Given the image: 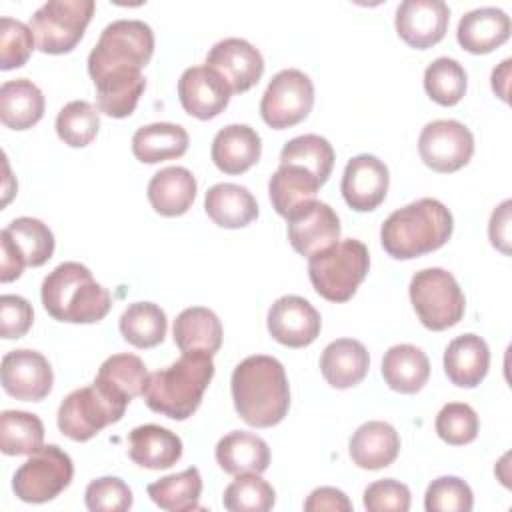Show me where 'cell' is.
Instances as JSON below:
<instances>
[{
	"mask_svg": "<svg viewBox=\"0 0 512 512\" xmlns=\"http://www.w3.org/2000/svg\"><path fill=\"white\" fill-rule=\"evenodd\" d=\"M234 408L254 428H270L284 420L290 408V386L284 366L274 356L244 358L230 380Z\"/></svg>",
	"mask_w": 512,
	"mask_h": 512,
	"instance_id": "1",
	"label": "cell"
},
{
	"mask_svg": "<svg viewBox=\"0 0 512 512\" xmlns=\"http://www.w3.org/2000/svg\"><path fill=\"white\" fill-rule=\"evenodd\" d=\"M452 230V212L436 198H420L394 210L384 220L380 242L392 258L410 260L442 248Z\"/></svg>",
	"mask_w": 512,
	"mask_h": 512,
	"instance_id": "2",
	"label": "cell"
},
{
	"mask_svg": "<svg viewBox=\"0 0 512 512\" xmlns=\"http://www.w3.org/2000/svg\"><path fill=\"white\" fill-rule=\"evenodd\" d=\"M214 362L206 352H182L168 368L148 374L142 396L152 412L172 420L190 418L212 382Z\"/></svg>",
	"mask_w": 512,
	"mask_h": 512,
	"instance_id": "3",
	"label": "cell"
},
{
	"mask_svg": "<svg viewBox=\"0 0 512 512\" xmlns=\"http://www.w3.org/2000/svg\"><path fill=\"white\" fill-rule=\"evenodd\" d=\"M46 312L58 322L94 324L112 308L110 292L80 262L58 264L40 288Z\"/></svg>",
	"mask_w": 512,
	"mask_h": 512,
	"instance_id": "4",
	"label": "cell"
},
{
	"mask_svg": "<svg viewBox=\"0 0 512 512\" xmlns=\"http://www.w3.org/2000/svg\"><path fill=\"white\" fill-rule=\"evenodd\" d=\"M154 54V32L142 20L110 22L88 54V74L96 82L116 72H142Z\"/></svg>",
	"mask_w": 512,
	"mask_h": 512,
	"instance_id": "5",
	"label": "cell"
},
{
	"mask_svg": "<svg viewBox=\"0 0 512 512\" xmlns=\"http://www.w3.org/2000/svg\"><path fill=\"white\" fill-rule=\"evenodd\" d=\"M370 268L364 242L346 238L308 258V276L314 290L328 302L350 300Z\"/></svg>",
	"mask_w": 512,
	"mask_h": 512,
	"instance_id": "6",
	"label": "cell"
},
{
	"mask_svg": "<svg viewBox=\"0 0 512 512\" xmlns=\"http://www.w3.org/2000/svg\"><path fill=\"white\" fill-rule=\"evenodd\" d=\"M410 302L422 326L440 332L456 326L466 308V300L456 278L444 268L418 270L408 286Z\"/></svg>",
	"mask_w": 512,
	"mask_h": 512,
	"instance_id": "7",
	"label": "cell"
},
{
	"mask_svg": "<svg viewBox=\"0 0 512 512\" xmlns=\"http://www.w3.org/2000/svg\"><path fill=\"white\" fill-rule=\"evenodd\" d=\"M94 0H48L30 18L36 44L44 54H66L82 40L94 14Z\"/></svg>",
	"mask_w": 512,
	"mask_h": 512,
	"instance_id": "8",
	"label": "cell"
},
{
	"mask_svg": "<svg viewBox=\"0 0 512 512\" xmlns=\"http://www.w3.org/2000/svg\"><path fill=\"white\" fill-rule=\"evenodd\" d=\"M126 402H120L100 390L94 382L90 386L70 392L58 408V428L74 442L94 438L108 424L122 420Z\"/></svg>",
	"mask_w": 512,
	"mask_h": 512,
	"instance_id": "9",
	"label": "cell"
},
{
	"mask_svg": "<svg viewBox=\"0 0 512 512\" xmlns=\"http://www.w3.org/2000/svg\"><path fill=\"white\" fill-rule=\"evenodd\" d=\"M74 476L72 458L56 444L40 446L16 470L12 490L22 502L44 504L64 492Z\"/></svg>",
	"mask_w": 512,
	"mask_h": 512,
	"instance_id": "10",
	"label": "cell"
},
{
	"mask_svg": "<svg viewBox=\"0 0 512 512\" xmlns=\"http://www.w3.org/2000/svg\"><path fill=\"white\" fill-rule=\"evenodd\" d=\"M312 106L314 84L310 76L302 70L286 68L268 82L260 100V116L270 128L284 130L302 122Z\"/></svg>",
	"mask_w": 512,
	"mask_h": 512,
	"instance_id": "11",
	"label": "cell"
},
{
	"mask_svg": "<svg viewBox=\"0 0 512 512\" xmlns=\"http://www.w3.org/2000/svg\"><path fill=\"white\" fill-rule=\"evenodd\" d=\"M418 154L422 162L442 174L466 166L474 154V136L458 120L428 122L418 136Z\"/></svg>",
	"mask_w": 512,
	"mask_h": 512,
	"instance_id": "12",
	"label": "cell"
},
{
	"mask_svg": "<svg viewBox=\"0 0 512 512\" xmlns=\"http://www.w3.org/2000/svg\"><path fill=\"white\" fill-rule=\"evenodd\" d=\"M286 222L288 240L300 256L312 258L340 240V218L326 202L308 200L290 212Z\"/></svg>",
	"mask_w": 512,
	"mask_h": 512,
	"instance_id": "13",
	"label": "cell"
},
{
	"mask_svg": "<svg viewBox=\"0 0 512 512\" xmlns=\"http://www.w3.org/2000/svg\"><path fill=\"white\" fill-rule=\"evenodd\" d=\"M0 380L6 394L24 402L44 400L54 384V372L44 354L18 348L4 354L0 364Z\"/></svg>",
	"mask_w": 512,
	"mask_h": 512,
	"instance_id": "14",
	"label": "cell"
},
{
	"mask_svg": "<svg viewBox=\"0 0 512 512\" xmlns=\"http://www.w3.org/2000/svg\"><path fill=\"white\" fill-rule=\"evenodd\" d=\"M266 326L276 342L288 348H304L318 338L322 318L306 298L288 294L270 306Z\"/></svg>",
	"mask_w": 512,
	"mask_h": 512,
	"instance_id": "15",
	"label": "cell"
},
{
	"mask_svg": "<svg viewBox=\"0 0 512 512\" xmlns=\"http://www.w3.org/2000/svg\"><path fill=\"white\" fill-rule=\"evenodd\" d=\"M388 184V166L374 154H358L346 162L340 190L352 210L370 212L384 202Z\"/></svg>",
	"mask_w": 512,
	"mask_h": 512,
	"instance_id": "16",
	"label": "cell"
},
{
	"mask_svg": "<svg viewBox=\"0 0 512 512\" xmlns=\"http://www.w3.org/2000/svg\"><path fill=\"white\" fill-rule=\"evenodd\" d=\"M450 8L442 0H404L396 8V32L416 50L438 44L448 30Z\"/></svg>",
	"mask_w": 512,
	"mask_h": 512,
	"instance_id": "17",
	"label": "cell"
},
{
	"mask_svg": "<svg viewBox=\"0 0 512 512\" xmlns=\"http://www.w3.org/2000/svg\"><path fill=\"white\" fill-rule=\"evenodd\" d=\"M206 66L228 82L232 94L250 90L264 74L260 50L244 38H224L216 42L206 56Z\"/></svg>",
	"mask_w": 512,
	"mask_h": 512,
	"instance_id": "18",
	"label": "cell"
},
{
	"mask_svg": "<svg viewBox=\"0 0 512 512\" xmlns=\"http://www.w3.org/2000/svg\"><path fill=\"white\" fill-rule=\"evenodd\" d=\"M230 96L228 82L206 64L186 68L178 80L180 104L198 120L216 118L228 106Z\"/></svg>",
	"mask_w": 512,
	"mask_h": 512,
	"instance_id": "19",
	"label": "cell"
},
{
	"mask_svg": "<svg viewBox=\"0 0 512 512\" xmlns=\"http://www.w3.org/2000/svg\"><path fill=\"white\" fill-rule=\"evenodd\" d=\"M210 154L220 172L242 174L260 160L262 140L248 124H228L216 132Z\"/></svg>",
	"mask_w": 512,
	"mask_h": 512,
	"instance_id": "20",
	"label": "cell"
},
{
	"mask_svg": "<svg viewBox=\"0 0 512 512\" xmlns=\"http://www.w3.org/2000/svg\"><path fill=\"white\" fill-rule=\"evenodd\" d=\"M510 16L494 6L466 12L456 30L458 44L470 54H488L510 38Z\"/></svg>",
	"mask_w": 512,
	"mask_h": 512,
	"instance_id": "21",
	"label": "cell"
},
{
	"mask_svg": "<svg viewBox=\"0 0 512 512\" xmlns=\"http://www.w3.org/2000/svg\"><path fill=\"white\" fill-rule=\"evenodd\" d=\"M490 348L478 334L456 336L444 350V372L454 386L476 388L488 374Z\"/></svg>",
	"mask_w": 512,
	"mask_h": 512,
	"instance_id": "22",
	"label": "cell"
},
{
	"mask_svg": "<svg viewBox=\"0 0 512 512\" xmlns=\"http://www.w3.org/2000/svg\"><path fill=\"white\" fill-rule=\"evenodd\" d=\"M348 452L358 468L380 470L396 460L400 452V436L392 424L370 420L356 428Z\"/></svg>",
	"mask_w": 512,
	"mask_h": 512,
	"instance_id": "23",
	"label": "cell"
},
{
	"mask_svg": "<svg viewBox=\"0 0 512 512\" xmlns=\"http://www.w3.org/2000/svg\"><path fill=\"white\" fill-rule=\"evenodd\" d=\"M128 456L148 470H164L182 458V440L158 424H144L128 434Z\"/></svg>",
	"mask_w": 512,
	"mask_h": 512,
	"instance_id": "24",
	"label": "cell"
},
{
	"mask_svg": "<svg viewBox=\"0 0 512 512\" xmlns=\"http://www.w3.org/2000/svg\"><path fill=\"white\" fill-rule=\"evenodd\" d=\"M368 366V350L354 338H338L330 342L320 356V372L324 380L338 390L360 384L368 372Z\"/></svg>",
	"mask_w": 512,
	"mask_h": 512,
	"instance_id": "25",
	"label": "cell"
},
{
	"mask_svg": "<svg viewBox=\"0 0 512 512\" xmlns=\"http://www.w3.org/2000/svg\"><path fill=\"white\" fill-rule=\"evenodd\" d=\"M196 178L184 166H166L148 182V200L160 216H182L196 198Z\"/></svg>",
	"mask_w": 512,
	"mask_h": 512,
	"instance_id": "26",
	"label": "cell"
},
{
	"mask_svg": "<svg viewBox=\"0 0 512 512\" xmlns=\"http://www.w3.org/2000/svg\"><path fill=\"white\" fill-rule=\"evenodd\" d=\"M208 218L220 228H244L258 218V202L246 186L220 182L208 188L204 196Z\"/></svg>",
	"mask_w": 512,
	"mask_h": 512,
	"instance_id": "27",
	"label": "cell"
},
{
	"mask_svg": "<svg viewBox=\"0 0 512 512\" xmlns=\"http://www.w3.org/2000/svg\"><path fill=\"white\" fill-rule=\"evenodd\" d=\"M218 466L228 474H262L270 464V448L254 432L234 430L222 436L214 450Z\"/></svg>",
	"mask_w": 512,
	"mask_h": 512,
	"instance_id": "28",
	"label": "cell"
},
{
	"mask_svg": "<svg viewBox=\"0 0 512 512\" xmlns=\"http://www.w3.org/2000/svg\"><path fill=\"white\" fill-rule=\"evenodd\" d=\"M172 334L180 352H206L214 356L222 346L220 318L204 306L182 310L174 320Z\"/></svg>",
	"mask_w": 512,
	"mask_h": 512,
	"instance_id": "29",
	"label": "cell"
},
{
	"mask_svg": "<svg viewBox=\"0 0 512 512\" xmlns=\"http://www.w3.org/2000/svg\"><path fill=\"white\" fill-rule=\"evenodd\" d=\"M44 94L28 78L8 80L0 86V120L6 128L28 130L44 116Z\"/></svg>",
	"mask_w": 512,
	"mask_h": 512,
	"instance_id": "30",
	"label": "cell"
},
{
	"mask_svg": "<svg viewBox=\"0 0 512 512\" xmlns=\"http://www.w3.org/2000/svg\"><path fill=\"white\" fill-rule=\"evenodd\" d=\"M382 378L400 394H416L430 378V360L418 346L396 344L382 358Z\"/></svg>",
	"mask_w": 512,
	"mask_h": 512,
	"instance_id": "31",
	"label": "cell"
},
{
	"mask_svg": "<svg viewBox=\"0 0 512 512\" xmlns=\"http://www.w3.org/2000/svg\"><path fill=\"white\" fill-rule=\"evenodd\" d=\"M188 142V132L180 124L154 122L134 132L132 154L144 164H156L186 154Z\"/></svg>",
	"mask_w": 512,
	"mask_h": 512,
	"instance_id": "32",
	"label": "cell"
},
{
	"mask_svg": "<svg viewBox=\"0 0 512 512\" xmlns=\"http://www.w3.org/2000/svg\"><path fill=\"white\" fill-rule=\"evenodd\" d=\"M322 182L304 166L298 164H280L278 170L270 176L268 194L272 208L288 218L300 204L314 200Z\"/></svg>",
	"mask_w": 512,
	"mask_h": 512,
	"instance_id": "33",
	"label": "cell"
},
{
	"mask_svg": "<svg viewBox=\"0 0 512 512\" xmlns=\"http://www.w3.org/2000/svg\"><path fill=\"white\" fill-rule=\"evenodd\" d=\"M148 378L146 364L134 354H112L108 356L94 378V384L108 396L130 402L142 394Z\"/></svg>",
	"mask_w": 512,
	"mask_h": 512,
	"instance_id": "34",
	"label": "cell"
},
{
	"mask_svg": "<svg viewBox=\"0 0 512 512\" xmlns=\"http://www.w3.org/2000/svg\"><path fill=\"white\" fill-rule=\"evenodd\" d=\"M0 238L8 240L10 246L26 262V266L32 268L46 264L54 254V234L38 218L20 216L12 220L6 228H2Z\"/></svg>",
	"mask_w": 512,
	"mask_h": 512,
	"instance_id": "35",
	"label": "cell"
},
{
	"mask_svg": "<svg viewBox=\"0 0 512 512\" xmlns=\"http://www.w3.org/2000/svg\"><path fill=\"white\" fill-rule=\"evenodd\" d=\"M98 110L110 118H126L136 110V104L146 88L142 72H116L94 82Z\"/></svg>",
	"mask_w": 512,
	"mask_h": 512,
	"instance_id": "36",
	"label": "cell"
},
{
	"mask_svg": "<svg viewBox=\"0 0 512 512\" xmlns=\"http://www.w3.org/2000/svg\"><path fill=\"white\" fill-rule=\"evenodd\" d=\"M152 502L168 512H188L198 510L202 494V476L196 466H190L178 474L164 476L146 486Z\"/></svg>",
	"mask_w": 512,
	"mask_h": 512,
	"instance_id": "37",
	"label": "cell"
},
{
	"mask_svg": "<svg viewBox=\"0 0 512 512\" xmlns=\"http://www.w3.org/2000/svg\"><path fill=\"white\" fill-rule=\"evenodd\" d=\"M168 320L154 302H134L120 316L122 338L136 348H154L166 336Z\"/></svg>",
	"mask_w": 512,
	"mask_h": 512,
	"instance_id": "38",
	"label": "cell"
},
{
	"mask_svg": "<svg viewBox=\"0 0 512 512\" xmlns=\"http://www.w3.org/2000/svg\"><path fill=\"white\" fill-rule=\"evenodd\" d=\"M44 442V424L36 414L4 410L0 414V450L8 456L36 452Z\"/></svg>",
	"mask_w": 512,
	"mask_h": 512,
	"instance_id": "39",
	"label": "cell"
},
{
	"mask_svg": "<svg viewBox=\"0 0 512 512\" xmlns=\"http://www.w3.org/2000/svg\"><path fill=\"white\" fill-rule=\"evenodd\" d=\"M280 164H298L310 170L322 184L334 168V148L318 134H302L288 140L280 150Z\"/></svg>",
	"mask_w": 512,
	"mask_h": 512,
	"instance_id": "40",
	"label": "cell"
},
{
	"mask_svg": "<svg viewBox=\"0 0 512 512\" xmlns=\"http://www.w3.org/2000/svg\"><path fill=\"white\" fill-rule=\"evenodd\" d=\"M468 86V76L464 66L448 56L432 60L424 70V90L440 106L458 104Z\"/></svg>",
	"mask_w": 512,
	"mask_h": 512,
	"instance_id": "41",
	"label": "cell"
},
{
	"mask_svg": "<svg viewBox=\"0 0 512 512\" xmlns=\"http://www.w3.org/2000/svg\"><path fill=\"white\" fill-rule=\"evenodd\" d=\"M100 130V110H96L86 100H72L64 104L56 116V134L58 138L72 146H88Z\"/></svg>",
	"mask_w": 512,
	"mask_h": 512,
	"instance_id": "42",
	"label": "cell"
},
{
	"mask_svg": "<svg viewBox=\"0 0 512 512\" xmlns=\"http://www.w3.org/2000/svg\"><path fill=\"white\" fill-rule=\"evenodd\" d=\"M276 502L274 488L260 474L246 472L232 480L222 496V504L230 512H268Z\"/></svg>",
	"mask_w": 512,
	"mask_h": 512,
	"instance_id": "43",
	"label": "cell"
},
{
	"mask_svg": "<svg viewBox=\"0 0 512 512\" xmlns=\"http://www.w3.org/2000/svg\"><path fill=\"white\" fill-rule=\"evenodd\" d=\"M436 434L450 446H464L476 440L480 430L478 414L464 402H448L440 408L436 422Z\"/></svg>",
	"mask_w": 512,
	"mask_h": 512,
	"instance_id": "44",
	"label": "cell"
},
{
	"mask_svg": "<svg viewBox=\"0 0 512 512\" xmlns=\"http://www.w3.org/2000/svg\"><path fill=\"white\" fill-rule=\"evenodd\" d=\"M472 506V488L458 476H440L432 480L424 494V508L428 512H470Z\"/></svg>",
	"mask_w": 512,
	"mask_h": 512,
	"instance_id": "45",
	"label": "cell"
},
{
	"mask_svg": "<svg viewBox=\"0 0 512 512\" xmlns=\"http://www.w3.org/2000/svg\"><path fill=\"white\" fill-rule=\"evenodd\" d=\"M34 50V32L10 16L0 18V70L20 68Z\"/></svg>",
	"mask_w": 512,
	"mask_h": 512,
	"instance_id": "46",
	"label": "cell"
},
{
	"mask_svg": "<svg viewBox=\"0 0 512 512\" xmlns=\"http://www.w3.org/2000/svg\"><path fill=\"white\" fill-rule=\"evenodd\" d=\"M84 502L90 512H124L132 508V490L116 476H102L86 486Z\"/></svg>",
	"mask_w": 512,
	"mask_h": 512,
	"instance_id": "47",
	"label": "cell"
},
{
	"mask_svg": "<svg viewBox=\"0 0 512 512\" xmlns=\"http://www.w3.org/2000/svg\"><path fill=\"white\" fill-rule=\"evenodd\" d=\"M364 508L368 512H406L410 508V488L394 478L376 480L364 490Z\"/></svg>",
	"mask_w": 512,
	"mask_h": 512,
	"instance_id": "48",
	"label": "cell"
},
{
	"mask_svg": "<svg viewBox=\"0 0 512 512\" xmlns=\"http://www.w3.org/2000/svg\"><path fill=\"white\" fill-rule=\"evenodd\" d=\"M34 320V310L30 302L16 294L0 296V336L6 340L22 338Z\"/></svg>",
	"mask_w": 512,
	"mask_h": 512,
	"instance_id": "49",
	"label": "cell"
},
{
	"mask_svg": "<svg viewBox=\"0 0 512 512\" xmlns=\"http://www.w3.org/2000/svg\"><path fill=\"white\" fill-rule=\"evenodd\" d=\"M304 510L306 512H322V510L350 512L352 502L348 500V496L342 490L332 488V486H320L310 492V496L304 502Z\"/></svg>",
	"mask_w": 512,
	"mask_h": 512,
	"instance_id": "50",
	"label": "cell"
},
{
	"mask_svg": "<svg viewBox=\"0 0 512 512\" xmlns=\"http://www.w3.org/2000/svg\"><path fill=\"white\" fill-rule=\"evenodd\" d=\"M510 200H504L490 216V226H488V234H490V242L494 248L502 250L504 254H510L508 242H510Z\"/></svg>",
	"mask_w": 512,
	"mask_h": 512,
	"instance_id": "51",
	"label": "cell"
},
{
	"mask_svg": "<svg viewBox=\"0 0 512 512\" xmlns=\"http://www.w3.org/2000/svg\"><path fill=\"white\" fill-rule=\"evenodd\" d=\"M510 64L512 60L506 58L498 68L492 70V90L506 102L508 100V76H510Z\"/></svg>",
	"mask_w": 512,
	"mask_h": 512,
	"instance_id": "52",
	"label": "cell"
}]
</instances>
